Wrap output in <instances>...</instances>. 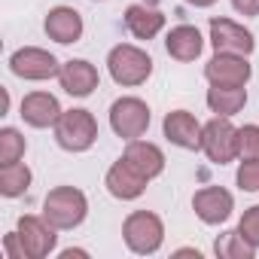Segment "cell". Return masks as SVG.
I'll return each mask as SVG.
<instances>
[{"label": "cell", "instance_id": "6da1fadb", "mask_svg": "<svg viewBox=\"0 0 259 259\" xmlns=\"http://www.w3.org/2000/svg\"><path fill=\"white\" fill-rule=\"evenodd\" d=\"M107 70L113 76L116 85H125V89H135V85H144L153 73V58L141 49V46H132V43H119L110 49L107 55Z\"/></svg>", "mask_w": 259, "mask_h": 259}, {"label": "cell", "instance_id": "7a4b0ae2", "mask_svg": "<svg viewBox=\"0 0 259 259\" xmlns=\"http://www.w3.org/2000/svg\"><path fill=\"white\" fill-rule=\"evenodd\" d=\"M89 213V201L76 186H55L46 192L43 198V217L58 229V232H70L76 229Z\"/></svg>", "mask_w": 259, "mask_h": 259}, {"label": "cell", "instance_id": "3957f363", "mask_svg": "<svg viewBox=\"0 0 259 259\" xmlns=\"http://www.w3.org/2000/svg\"><path fill=\"white\" fill-rule=\"evenodd\" d=\"M55 141L67 153H85L98 141V122L89 110H64L55 122Z\"/></svg>", "mask_w": 259, "mask_h": 259}, {"label": "cell", "instance_id": "277c9868", "mask_svg": "<svg viewBox=\"0 0 259 259\" xmlns=\"http://www.w3.org/2000/svg\"><path fill=\"white\" fill-rule=\"evenodd\" d=\"M122 238L128 250L138 256H150L162 247L165 241V226L153 210H132L122 223Z\"/></svg>", "mask_w": 259, "mask_h": 259}, {"label": "cell", "instance_id": "5b68a950", "mask_svg": "<svg viewBox=\"0 0 259 259\" xmlns=\"http://www.w3.org/2000/svg\"><path fill=\"white\" fill-rule=\"evenodd\" d=\"M110 128L122 141H138L150 128V107L141 98H116L110 104Z\"/></svg>", "mask_w": 259, "mask_h": 259}, {"label": "cell", "instance_id": "8992f818", "mask_svg": "<svg viewBox=\"0 0 259 259\" xmlns=\"http://www.w3.org/2000/svg\"><path fill=\"white\" fill-rule=\"evenodd\" d=\"M201 150L213 165H229L238 156V128L229 122V116H213L210 122H204Z\"/></svg>", "mask_w": 259, "mask_h": 259}, {"label": "cell", "instance_id": "52a82bcc", "mask_svg": "<svg viewBox=\"0 0 259 259\" xmlns=\"http://www.w3.org/2000/svg\"><path fill=\"white\" fill-rule=\"evenodd\" d=\"M10 70L19 76V79H31V82H43V79H52L61 73V64L52 52L40 49V46H22L13 52L10 58Z\"/></svg>", "mask_w": 259, "mask_h": 259}, {"label": "cell", "instance_id": "ba28073f", "mask_svg": "<svg viewBox=\"0 0 259 259\" xmlns=\"http://www.w3.org/2000/svg\"><path fill=\"white\" fill-rule=\"evenodd\" d=\"M19 238H22V244H25V250H28V259H46L52 250H55V244H58V229L46 220V217H31V213H25L22 220H19Z\"/></svg>", "mask_w": 259, "mask_h": 259}, {"label": "cell", "instance_id": "9c48e42d", "mask_svg": "<svg viewBox=\"0 0 259 259\" xmlns=\"http://www.w3.org/2000/svg\"><path fill=\"white\" fill-rule=\"evenodd\" d=\"M207 31H210V46H213V52L250 55V52L256 49V40H253V34H250L244 25L232 22V19H223V16H220V19H210Z\"/></svg>", "mask_w": 259, "mask_h": 259}, {"label": "cell", "instance_id": "30bf717a", "mask_svg": "<svg viewBox=\"0 0 259 259\" xmlns=\"http://www.w3.org/2000/svg\"><path fill=\"white\" fill-rule=\"evenodd\" d=\"M204 76L210 85H247L253 76V67L247 55H232V52H217L204 64Z\"/></svg>", "mask_w": 259, "mask_h": 259}, {"label": "cell", "instance_id": "8fae6325", "mask_svg": "<svg viewBox=\"0 0 259 259\" xmlns=\"http://www.w3.org/2000/svg\"><path fill=\"white\" fill-rule=\"evenodd\" d=\"M192 210H195V217H198L201 223L220 226V223H226V220L232 217L235 198H232V192L223 189V186H204V189H198V192L192 195Z\"/></svg>", "mask_w": 259, "mask_h": 259}, {"label": "cell", "instance_id": "7c38bea8", "mask_svg": "<svg viewBox=\"0 0 259 259\" xmlns=\"http://www.w3.org/2000/svg\"><path fill=\"white\" fill-rule=\"evenodd\" d=\"M162 132L180 150H201V132H204V125L189 110H171L165 116V122H162Z\"/></svg>", "mask_w": 259, "mask_h": 259}, {"label": "cell", "instance_id": "4fadbf2b", "mask_svg": "<svg viewBox=\"0 0 259 259\" xmlns=\"http://www.w3.org/2000/svg\"><path fill=\"white\" fill-rule=\"evenodd\" d=\"M58 82H61V89H64L67 95H73V98H89V95L98 89L101 73H98V67L89 64L85 58H70V61L61 64Z\"/></svg>", "mask_w": 259, "mask_h": 259}, {"label": "cell", "instance_id": "5bb4252c", "mask_svg": "<svg viewBox=\"0 0 259 259\" xmlns=\"http://www.w3.org/2000/svg\"><path fill=\"white\" fill-rule=\"evenodd\" d=\"M43 31L49 40L61 43V46H70L82 37V16L73 10V7H55L46 13L43 19Z\"/></svg>", "mask_w": 259, "mask_h": 259}, {"label": "cell", "instance_id": "9a60e30c", "mask_svg": "<svg viewBox=\"0 0 259 259\" xmlns=\"http://www.w3.org/2000/svg\"><path fill=\"white\" fill-rule=\"evenodd\" d=\"M107 192L113 195V198H119V201H135V198H141L144 195V189H147V177H141L128 162H116L110 171H107Z\"/></svg>", "mask_w": 259, "mask_h": 259}, {"label": "cell", "instance_id": "2e32d148", "mask_svg": "<svg viewBox=\"0 0 259 259\" xmlns=\"http://www.w3.org/2000/svg\"><path fill=\"white\" fill-rule=\"evenodd\" d=\"M122 162H128L141 177H147V180H153V177H159L162 171H165V153L156 147V144H150V141H128V147H125V153H122Z\"/></svg>", "mask_w": 259, "mask_h": 259}, {"label": "cell", "instance_id": "e0dca14e", "mask_svg": "<svg viewBox=\"0 0 259 259\" xmlns=\"http://www.w3.org/2000/svg\"><path fill=\"white\" fill-rule=\"evenodd\" d=\"M61 113L64 110H61V104H58L55 95H49V92H31V95L22 98V113L19 116L31 128H49V125L58 122Z\"/></svg>", "mask_w": 259, "mask_h": 259}, {"label": "cell", "instance_id": "ac0fdd59", "mask_svg": "<svg viewBox=\"0 0 259 259\" xmlns=\"http://www.w3.org/2000/svg\"><path fill=\"white\" fill-rule=\"evenodd\" d=\"M165 49L177 61H195L201 55V49H204V37H201V31L195 25H177V28L168 31Z\"/></svg>", "mask_w": 259, "mask_h": 259}, {"label": "cell", "instance_id": "d6986e66", "mask_svg": "<svg viewBox=\"0 0 259 259\" xmlns=\"http://www.w3.org/2000/svg\"><path fill=\"white\" fill-rule=\"evenodd\" d=\"M125 28L135 40H153L165 28V16L147 4H132L125 10Z\"/></svg>", "mask_w": 259, "mask_h": 259}, {"label": "cell", "instance_id": "ffe728a7", "mask_svg": "<svg viewBox=\"0 0 259 259\" xmlns=\"http://www.w3.org/2000/svg\"><path fill=\"white\" fill-rule=\"evenodd\" d=\"M247 104V89L244 85H210L207 89V107L217 116H235Z\"/></svg>", "mask_w": 259, "mask_h": 259}, {"label": "cell", "instance_id": "44dd1931", "mask_svg": "<svg viewBox=\"0 0 259 259\" xmlns=\"http://www.w3.org/2000/svg\"><path fill=\"white\" fill-rule=\"evenodd\" d=\"M31 186V168L25 162H13V165H0V195L7 198H19L25 195Z\"/></svg>", "mask_w": 259, "mask_h": 259}, {"label": "cell", "instance_id": "7402d4cb", "mask_svg": "<svg viewBox=\"0 0 259 259\" xmlns=\"http://www.w3.org/2000/svg\"><path fill=\"white\" fill-rule=\"evenodd\" d=\"M213 253L220 259H253L256 256V247L241 235V229H232V232H223L213 241Z\"/></svg>", "mask_w": 259, "mask_h": 259}, {"label": "cell", "instance_id": "603a6c76", "mask_svg": "<svg viewBox=\"0 0 259 259\" xmlns=\"http://www.w3.org/2000/svg\"><path fill=\"white\" fill-rule=\"evenodd\" d=\"M28 144L25 138L16 132V128H0V165H13V162H22Z\"/></svg>", "mask_w": 259, "mask_h": 259}, {"label": "cell", "instance_id": "cb8c5ba5", "mask_svg": "<svg viewBox=\"0 0 259 259\" xmlns=\"http://www.w3.org/2000/svg\"><path fill=\"white\" fill-rule=\"evenodd\" d=\"M238 156L241 159H259V125L238 128Z\"/></svg>", "mask_w": 259, "mask_h": 259}, {"label": "cell", "instance_id": "d4e9b609", "mask_svg": "<svg viewBox=\"0 0 259 259\" xmlns=\"http://www.w3.org/2000/svg\"><path fill=\"white\" fill-rule=\"evenodd\" d=\"M235 180L244 192H259V159H244Z\"/></svg>", "mask_w": 259, "mask_h": 259}, {"label": "cell", "instance_id": "484cf974", "mask_svg": "<svg viewBox=\"0 0 259 259\" xmlns=\"http://www.w3.org/2000/svg\"><path fill=\"white\" fill-rule=\"evenodd\" d=\"M238 229H241V235H244L256 250H259V204H253V207H247V210H244V217H241Z\"/></svg>", "mask_w": 259, "mask_h": 259}, {"label": "cell", "instance_id": "4316f807", "mask_svg": "<svg viewBox=\"0 0 259 259\" xmlns=\"http://www.w3.org/2000/svg\"><path fill=\"white\" fill-rule=\"evenodd\" d=\"M4 247H7V256H10V259H28V250H25L19 232H10V235L4 238Z\"/></svg>", "mask_w": 259, "mask_h": 259}, {"label": "cell", "instance_id": "83f0119b", "mask_svg": "<svg viewBox=\"0 0 259 259\" xmlns=\"http://www.w3.org/2000/svg\"><path fill=\"white\" fill-rule=\"evenodd\" d=\"M232 7L241 16H259V0H232Z\"/></svg>", "mask_w": 259, "mask_h": 259}, {"label": "cell", "instance_id": "f1b7e54d", "mask_svg": "<svg viewBox=\"0 0 259 259\" xmlns=\"http://www.w3.org/2000/svg\"><path fill=\"white\" fill-rule=\"evenodd\" d=\"M189 7H195V10H207V7H213L217 0H186Z\"/></svg>", "mask_w": 259, "mask_h": 259}]
</instances>
